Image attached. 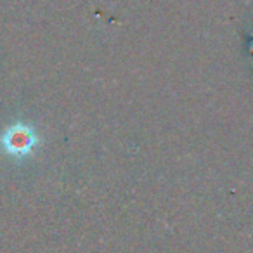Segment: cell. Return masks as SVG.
Segmentation results:
<instances>
[{
    "label": "cell",
    "mask_w": 253,
    "mask_h": 253,
    "mask_svg": "<svg viewBox=\"0 0 253 253\" xmlns=\"http://www.w3.org/2000/svg\"><path fill=\"white\" fill-rule=\"evenodd\" d=\"M39 146V135L28 123H14L0 135V148L12 158H26Z\"/></svg>",
    "instance_id": "6da1fadb"
}]
</instances>
